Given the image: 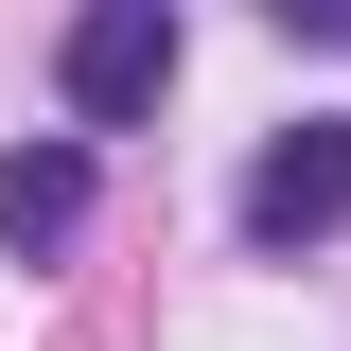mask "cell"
<instances>
[{
	"label": "cell",
	"instance_id": "obj_3",
	"mask_svg": "<svg viewBox=\"0 0 351 351\" xmlns=\"http://www.w3.org/2000/svg\"><path fill=\"white\" fill-rule=\"evenodd\" d=\"M88 228V141H0V246H71Z\"/></svg>",
	"mask_w": 351,
	"mask_h": 351
},
{
	"label": "cell",
	"instance_id": "obj_2",
	"mask_svg": "<svg viewBox=\"0 0 351 351\" xmlns=\"http://www.w3.org/2000/svg\"><path fill=\"white\" fill-rule=\"evenodd\" d=\"M334 211H351V123H281L246 158V246H316Z\"/></svg>",
	"mask_w": 351,
	"mask_h": 351
},
{
	"label": "cell",
	"instance_id": "obj_4",
	"mask_svg": "<svg viewBox=\"0 0 351 351\" xmlns=\"http://www.w3.org/2000/svg\"><path fill=\"white\" fill-rule=\"evenodd\" d=\"M263 18H281L299 53H351V0H263Z\"/></svg>",
	"mask_w": 351,
	"mask_h": 351
},
{
	"label": "cell",
	"instance_id": "obj_1",
	"mask_svg": "<svg viewBox=\"0 0 351 351\" xmlns=\"http://www.w3.org/2000/svg\"><path fill=\"white\" fill-rule=\"evenodd\" d=\"M53 88H71V123H158V88H176V0H71Z\"/></svg>",
	"mask_w": 351,
	"mask_h": 351
}]
</instances>
